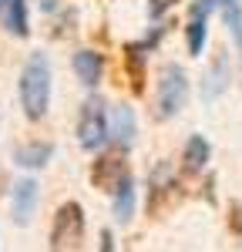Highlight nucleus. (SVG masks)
<instances>
[{
	"instance_id": "nucleus-3",
	"label": "nucleus",
	"mask_w": 242,
	"mask_h": 252,
	"mask_svg": "<svg viewBox=\"0 0 242 252\" xmlns=\"http://www.w3.org/2000/svg\"><path fill=\"white\" fill-rule=\"evenodd\" d=\"M78 141H81V148H88V152H98L101 145L108 141V108H104L101 97H88L81 104Z\"/></svg>"
},
{
	"instance_id": "nucleus-2",
	"label": "nucleus",
	"mask_w": 242,
	"mask_h": 252,
	"mask_svg": "<svg viewBox=\"0 0 242 252\" xmlns=\"http://www.w3.org/2000/svg\"><path fill=\"white\" fill-rule=\"evenodd\" d=\"M84 232H88L84 209H81L78 202H64L58 212H54L47 249L51 252H81V246H84Z\"/></svg>"
},
{
	"instance_id": "nucleus-18",
	"label": "nucleus",
	"mask_w": 242,
	"mask_h": 252,
	"mask_svg": "<svg viewBox=\"0 0 242 252\" xmlns=\"http://www.w3.org/2000/svg\"><path fill=\"white\" fill-rule=\"evenodd\" d=\"M229 229H232L236 239H242V205H239V202L229 205Z\"/></svg>"
},
{
	"instance_id": "nucleus-13",
	"label": "nucleus",
	"mask_w": 242,
	"mask_h": 252,
	"mask_svg": "<svg viewBox=\"0 0 242 252\" xmlns=\"http://www.w3.org/2000/svg\"><path fill=\"white\" fill-rule=\"evenodd\" d=\"M205 20H209V10L195 0L192 7V17H188V27H185V40H188V54H202L205 47Z\"/></svg>"
},
{
	"instance_id": "nucleus-14",
	"label": "nucleus",
	"mask_w": 242,
	"mask_h": 252,
	"mask_svg": "<svg viewBox=\"0 0 242 252\" xmlns=\"http://www.w3.org/2000/svg\"><path fill=\"white\" fill-rule=\"evenodd\" d=\"M225 84H229V61H225V54L219 51V58L212 61V67H209V74H205V88H202L205 101H215V97L225 91Z\"/></svg>"
},
{
	"instance_id": "nucleus-6",
	"label": "nucleus",
	"mask_w": 242,
	"mask_h": 252,
	"mask_svg": "<svg viewBox=\"0 0 242 252\" xmlns=\"http://www.w3.org/2000/svg\"><path fill=\"white\" fill-rule=\"evenodd\" d=\"M179 198V182L168 165H158L151 172V182H148V212L151 215H161L165 209H172Z\"/></svg>"
},
{
	"instance_id": "nucleus-19",
	"label": "nucleus",
	"mask_w": 242,
	"mask_h": 252,
	"mask_svg": "<svg viewBox=\"0 0 242 252\" xmlns=\"http://www.w3.org/2000/svg\"><path fill=\"white\" fill-rule=\"evenodd\" d=\"M98 252H115V235L108 232V229L101 232V249H98Z\"/></svg>"
},
{
	"instance_id": "nucleus-15",
	"label": "nucleus",
	"mask_w": 242,
	"mask_h": 252,
	"mask_svg": "<svg viewBox=\"0 0 242 252\" xmlns=\"http://www.w3.org/2000/svg\"><path fill=\"white\" fill-rule=\"evenodd\" d=\"M131 215H135V182L128 178L115 192V222L124 225V222H131Z\"/></svg>"
},
{
	"instance_id": "nucleus-11",
	"label": "nucleus",
	"mask_w": 242,
	"mask_h": 252,
	"mask_svg": "<svg viewBox=\"0 0 242 252\" xmlns=\"http://www.w3.org/2000/svg\"><path fill=\"white\" fill-rule=\"evenodd\" d=\"M54 155V145L51 141H27V145H17L14 148V161L20 168H44Z\"/></svg>"
},
{
	"instance_id": "nucleus-10",
	"label": "nucleus",
	"mask_w": 242,
	"mask_h": 252,
	"mask_svg": "<svg viewBox=\"0 0 242 252\" xmlns=\"http://www.w3.org/2000/svg\"><path fill=\"white\" fill-rule=\"evenodd\" d=\"M71 64H74V74L81 78V84H88V88H98V84H101L104 58H101L98 51H78Z\"/></svg>"
},
{
	"instance_id": "nucleus-7",
	"label": "nucleus",
	"mask_w": 242,
	"mask_h": 252,
	"mask_svg": "<svg viewBox=\"0 0 242 252\" xmlns=\"http://www.w3.org/2000/svg\"><path fill=\"white\" fill-rule=\"evenodd\" d=\"M108 138L118 145V148H128L135 141V115L128 104H115L108 111Z\"/></svg>"
},
{
	"instance_id": "nucleus-1",
	"label": "nucleus",
	"mask_w": 242,
	"mask_h": 252,
	"mask_svg": "<svg viewBox=\"0 0 242 252\" xmlns=\"http://www.w3.org/2000/svg\"><path fill=\"white\" fill-rule=\"evenodd\" d=\"M20 104L30 121H40L51 108V64L44 54H34L20 71Z\"/></svg>"
},
{
	"instance_id": "nucleus-9",
	"label": "nucleus",
	"mask_w": 242,
	"mask_h": 252,
	"mask_svg": "<svg viewBox=\"0 0 242 252\" xmlns=\"http://www.w3.org/2000/svg\"><path fill=\"white\" fill-rule=\"evenodd\" d=\"M0 24H3L14 37H27V34H30L27 0H0Z\"/></svg>"
},
{
	"instance_id": "nucleus-4",
	"label": "nucleus",
	"mask_w": 242,
	"mask_h": 252,
	"mask_svg": "<svg viewBox=\"0 0 242 252\" xmlns=\"http://www.w3.org/2000/svg\"><path fill=\"white\" fill-rule=\"evenodd\" d=\"M128 178H131V172H128V161H124V148L101 152V155L94 158V165H91V185H94L98 192L115 195Z\"/></svg>"
},
{
	"instance_id": "nucleus-8",
	"label": "nucleus",
	"mask_w": 242,
	"mask_h": 252,
	"mask_svg": "<svg viewBox=\"0 0 242 252\" xmlns=\"http://www.w3.org/2000/svg\"><path fill=\"white\" fill-rule=\"evenodd\" d=\"M34 209H37V182L34 178H20L14 185V222L27 225L34 219Z\"/></svg>"
},
{
	"instance_id": "nucleus-20",
	"label": "nucleus",
	"mask_w": 242,
	"mask_h": 252,
	"mask_svg": "<svg viewBox=\"0 0 242 252\" xmlns=\"http://www.w3.org/2000/svg\"><path fill=\"white\" fill-rule=\"evenodd\" d=\"M199 3H202V7H205V10H209V14H212L215 7H225L229 0H199Z\"/></svg>"
},
{
	"instance_id": "nucleus-16",
	"label": "nucleus",
	"mask_w": 242,
	"mask_h": 252,
	"mask_svg": "<svg viewBox=\"0 0 242 252\" xmlns=\"http://www.w3.org/2000/svg\"><path fill=\"white\" fill-rule=\"evenodd\" d=\"M124 61H128V71H131V88L141 91L145 88V44H128Z\"/></svg>"
},
{
	"instance_id": "nucleus-12",
	"label": "nucleus",
	"mask_w": 242,
	"mask_h": 252,
	"mask_svg": "<svg viewBox=\"0 0 242 252\" xmlns=\"http://www.w3.org/2000/svg\"><path fill=\"white\" fill-rule=\"evenodd\" d=\"M209 161V141L202 135H192L185 141V152H182V172L185 175H199Z\"/></svg>"
},
{
	"instance_id": "nucleus-17",
	"label": "nucleus",
	"mask_w": 242,
	"mask_h": 252,
	"mask_svg": "<svg viewBox=\"0 0 242 252\" xmlns=\"http://www.w3.org/2000/svg\"><path fill=\"white\" fill-rule=\"evenodd\" d=\"M222 17H225V27H229V34H232L236 47H239V58H242V7H239V0H229L222 7Z\"/></svg>"
},
{
	"instance_id": "nucleus-5",
	"label": "nucleus",
	"mask_w": 242,
	"mask_h": 252,
	"mask_svg": "<svg viewBox=\"0 0 242 252\" xmlns=\"http://www.w3.org/2000/svg\"><path fill=\"white\" fill-rule=\"evenodd\" d=\"M188 97V78L179 64H165L158 74V118H175Z\"/></svg>"
}]
</instances>
